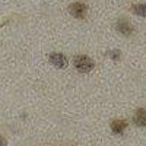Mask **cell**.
<instances>
[{"label": "cell", "instance_id": "277c9868", "mask_svg": "<svg viewBox=\"0 0 146 146\" xmlns=\"http://www.w3.org/2000/svg\"><path fill=\"white\" fill-rule=\"evenodd\" d=\"M116 28L118 32H121L122 35H126V36L129 35L132 32L133 30L132 26L124 19H121V20L118 21Z\"/></svg>", "mask_w": 146, "mask_h": 146}, {"label": "cell", "instance_id": "52a82bcc", "mask_svg": "<svg viewBox=\"0 0 146 146\" xmlns=\"http://www.w3.org/2000/svg\"><path fill=\"white\" fill-rule=\"evenodd\" d=\"M133 12L137 15L143 17H146V4L137 5L134 6Z\"/></svg>", "mask_w": 146, "mask_h": 146}, {"label": "cell", "instance_id": "8992f818", "mask_svg": "<svg viewBox=\"0 0 146 146\" xmlns=\"http://www.w3.org/2000/svg\"><path fill=\"white\" fill-rule=\"evenodd\" d=\"M135 124L139 126H146V110L140 108L136 112L134 116Z\"/></svg>", "mask_w": 146, "mask_h": 146}, {"label": "cell", "instance_id": "7a4b0ae2", "mask_svg": "<svg viewBox=\"0 0 146 146\" xmlns=\"http://www.w3.org/2000/svg\"><path fill=\"white\" fill-rule=\"evenodd\" d=\"M69 12L70 15L75 18L83 19L87 13V6L82 2H75L70 5Z\"/></svg>", "mask_w": 146, "mask_h": 146}, {"label": "cell", "instance_id": "ba28073f", "mask_svg": "<svg viewBox=\"0 0 146 146\" xmlns=\"http://www.w3.org/2000/svg\"><path fill=\"white\" fill-rule=\"evenodd\" d=\"M0 146H7V143L6 139L1 135H0Z\"/></svg>", "mask_w": 146, "mask_h": 146}, {"label": "cell", "instance_id": "6da1fadb", "mask_svg": "<svg viewBox=\"0 0 146 146\" xmlns=\"http://www.w3.org/2000/svg\"><path fill=\"white\" fill-rule=\"evenodd\" d=\"M74 65L78 72L88 73L94 68L95 63L94 60L87 55H79L74 59Z\"/></svg>", "mask_w": 146, "mask_h": 146}, {"label": "cell", "instance_id": "3957f363", "mask_svg": "<svg viewBox=\"0 0 146 146\" xmlns=\"http://www.w3.org/2000/svg\"><path fill=\"white\" fill-rule=\"evenodd\" d=\"M49 61L58 69H65L68 66V60L62 53H52L49 55Z\"/></svg>", "mask_w": 146, "mask_h": 146}, {"label": "cell", "instance_id": "5b68a950", "mask_svg": "<svg viewBox=\"0 0 146 146\" xmlns=\"http://www.w3.org/2000/svg\"><path fill=\"white\" fill-rule=\"evenodd\" d=\"M127 126L128 123L125 120H115L112 122L110 127L113 133L119 135L124 131Z\"/></svg>", "mask_w": 146, "mask_h": 146}]
</instances>
